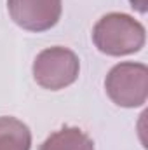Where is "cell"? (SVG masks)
Instances as JSON below:
<instances>
[{
  "label": "cell",
  "instance_id": "6da1fadb",
  "mask_svg": "<svg viewBox=\"0 0 148 150\" xmlns=\"http://www.w3.org/2000/svg\"><path fill=\"white\" fill-rule=\"evenodd\" d=\"M96 49L106 56H129L145 47V26L129 14L110 12L103 16L92 28Z\"/></svg>",
  "mask_w": 148,
  "mask_h": 150
},
{
  "label": "cell",
  "instance_id": "7a4b0ae2",
  "mask_svg": "<svg viewBox=\"0 0 148 150\" xmlns=\"http://www.w3.org/2000/svg\"><path fill=\"white\" fill-rule=\"evenodd\" d=\"M105 91L122 108L143 107L148 98V68L145 63L124 61L111 68L105 79Z\"/></svg>",
  "mask_w": 148,
  "mask_h": 150
},
{
  "label": "cell",
  "instance_id": "3957f363",
  "mask_svg": "<svg viewBox=\"0 0 148 150\" xmlns=\"http://www.w3.org/2000/svg\"><path fill=\"white\" fill-rule=\"evenodd\" d=\"M32 72L40 87L49 91H59L72 86L78 79L80 59L68 47H47L37 54Z\"/></svg>",
  "mask_w": 148,
  "mask_h": 150
},
{
  "label": "cell",
  "instance_id": "277c9868",
  "mask_svg": "<svg viewBox=\"0 0 148 150\" xmlns=\"http://www.w3.org/2000/svg\"><path fill=\"white\" fill-rule=\"evenodd\" d=\"M11 19L23 30L42 33L58 25L63 12L61 0H7Z\"/></svg>",
  "mask_w": 148,
  "mask_h": 150
},
{
  "label": "cell",
  "instance_id": "5b68a950",
  "mask_svg": "<svg viewBox=\"0 0 148 150\" xmlns=\"http://www.w3.org/2000/svg\"><path fill=\"white\" fill-rule=\"evenodd\" d=\"M32 131L16 117H0V150H30Z\"/></svg>",
  "mask_w": 148,
  "mask_h": 150
},
{
  "label": "cell",
  "instance_id": "8992f818",
  "mask_svg": "<svg viewBox=\"0 0 148 150\" xmlns=\"http://www.w3.org/2000/svg\"><path fill=\"white\" fill-rule=\"evenodd\" d=\"M40 150H94V142L80 127H63L40 145Z\"/></svg>",
  "mask_w": 148,
  "mask_h": 150
},
{
  "label": "cell",
  "instance_id": "52a82bcc",
  "mask_svg": "<svg viewBox=\"0 0 148 150\" xmlns=\"http://www.w3.org/2000/svg\"><path fill=\"white\" fill-rule=\"evenodd\" d=\"M129 4H131V7H132L134 11H138V12H141V14H145L148 11L147 0H129Z\"/></svg>",
  "mask_w": 148,
  "mask_h": 150
}]
</instances>
